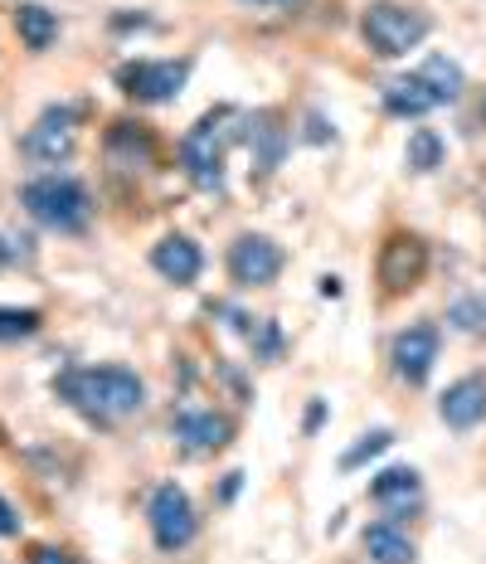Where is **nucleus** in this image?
I'll use <instances>...</instances> for the list:
<instances>
[{
    "label": "nucleus",
    "mask_w": 486,
    "mask_h": 564,
    "mask_svg": "<svg viewBox=\"0 0 486 564\" xmlns=\"http://www.w3.org/2000/svg\"><path fill=\"white\" fill-rule=\"evenodd\" d=\"M54 394L98 429H112L147 409V380L127 366H68L54 380Z\"/></svg>",
    "instance_id": "obj_1"
},
{
    "label": "nucleus",
    "mask_w": 486,
    "mask_h": 564,
    "mask_svg": "<svg viewBox=\"0 0 486 564\" xmlns=\"http://www.w3.org/2000/svg\"><path fill=\"white\" fill-rule=\"evenodd\" d=\"M244 137V112L239 108H209L195 127L181 137V171L195 191L224 195V166H229V151Z\"/></svg>",
    "instance_id": "obj_2"
},
{
    "label": "nucleus",
    "mask_w": 486,
    "mask_h": 564,
    "mask_svg": "<svg viewBox=\"0 0 486 564\" xmlns=\"http://www.w3.org/2000/svg\"><path fill=\"white\" fill-rule=\"evenodd\" d=\"M20 205H25V215L34 225L50 234H83L93 225L88 185L74 181V175H58V171H44L20 185Z\"/></svg>",
    "instance_id": "obj_3"
},
{
    "label": "nucleus",
    "mask_w": 486,
    "mask_h": 564,
    "mask_svg": "<svg viewBox=\"0 0 486 564\" xmlns=\"http://www.w3.org/2000/svg\"><path fill=\"white\" fill-rule=\"evenodd\" d=\"M429 30H433V20L413 6H399V0H375L360 15V40L379 58H404L409 50H419L429 40Z\"/></svg>",
    "instance_id": "obj_4"
},
{
    "label": "nucleus",
    "mask_w": 486,
    "mask_h": 564,
    "mask_svg": "<svg viewBox=\"0 0 486 564\" xmlns=\"http://www.w3.org/2000/svg\"><path fill=\"white\" fill-rule=\"evenodd\" d=\"M147 531L161 555H181L199 535V511L181 481H156L147 497Z\"/></svg>",
    "instance_id": "obj_5"
},
{
    "label": "nucleus",
    "mask_w": 486,
    "mask_h": 564,
    "mask_svg": "<svg viewBox=\"0 0 486 564\" xmlns=\"http://www.w3.org/2000/svg\"><path fill=\"white\" fill-rule=\"evenodd\" d=\"M190 58H132V64L117 68V88L122 98L141 102V108H156V102H175L190 84Z\"/></svg>",
    "instance_id": "obj_6"
},
{
    "label": "nucleus",
    "mask_w": 486,
    "mask_h": 564,
    "mask_svg": "<svg viewBox=\"0 0 486 564\" xmlns=\"http://www.w3.org/2000/svg\"><path fill=\"white\" fill-rule=\"evenodd\" d=\"M375 278H379V292H385V297H404V292H413L423 278H429V243L409 229H389L385 243H379V258H375Z\"/></svg>",
    "instance_id": "obj_7"
},
{
    "label": "nucleus",
    "mask_w": 486,
    "mask_h": 564,
    "mask_svg": "<svg viewBox=\"0 0 486 564\" xmlns=\"http://www.w3.org/2000/svg\"><path fill=\"white\" fill-rule=\"evenodd\" d=\"M78 127H83V112L68 108V102L44 108L30 122V132L20 137V156L34 161V166H64V161L78 151Z\"/></svg>",
    "instance_id": "obj_8"
},
{
    "label": "nucleus",
    "mask_w": 486,
    "mask_h": 564,
    "mask_svg": "<svg viewBox=\"0 0 486 564\" xmlns=\"http://www.w3.org/2000/svg\"><path fill=\"white\" fill-rule=\"evenodd\" d=\"M282 268H288V253H282L278 239H268V234H239V239L229 243V253H224V273L239 292H253V288H272V282L282 278Z\"/></svg>",
    "instance_id": "obj_9"
},
{
    "label": "nucleus",
    "mask_w": 486,
    "mask_h": 564,
    "mask_svg": "<svg viewBox=\"0 0 486 564\" xmlns=\"http://www.w3.org/2000/svg\"><path fill=\"white\" fill-rule=\"evenodd\" d=\"M438 356H443V332H438L433 322H413V326H404V332L389 340V370H395L409 390L429 384Z\"/></svg>",
    "instance_id": "obj_10"
},
{
    "label": "nucleus",
    "mask_w": 486,
    "mask_h": 564,
    "mask_svg": "<svg viewBox=\"0 0 486 564\" xmlns=\"http://www.w3.org/2000/svg\"><path fill=\"white\" fill-rule=\"evenodd\" d=\"M239 147H248V156H253L258 181H268V175L282 166L288 147H292V127H288V117H282L278 108L244 112V137H239Z\"/></svg>",
    "instance_id": "obj_11"
},
{
    "label": "nucleus",
    "mask_w": 486,
    "mask_h": 564,
    "mask_svg": "<svg viewBox=\"0 0 486 564\" xmlns=\"http://www.w3.org/2000/svg\"><path fill=\"white\" fill-rule=\"evenodd\" d=\"M102 151H108V166L117 175H147L161 161V141L147 122H132V117H117L102 137Z\"/></svg>",
    "instance_id": "obj_12"
},
{
    "label": "nucleus",
    "mask_w": 486,
    "mask_h": 564,
    "mask_svg": "<svg viewBox=\"0 0 486 564\" xmlns=\"http://www.w3.org/2000/svg\"><path fill=\"white\" fill-rule=\"evenodd\" d=\"M370 501L385 511V521L404 525L423 511V477L413 473L409 463H395V467H379L370 477Z\"/></svg>",
    "instance_id": "obj_13"
},
{
    "label": "nucleus",
    "mask_w": 486,
    "mask_h": 564,
    "mask_svg": "<svg viewBox=\"0 0 486 564\" xmlns=\"http://www.w3.org/2000/svg\"><path fill=\"white\" fill-rule=\"evenodd\" d=\"M234 433H239V423L229 414H219V409H181V414L171 419V438L181 443L190 457L224 453L234 443Z\"/></svg>",
    "instance_id": "obj_14"
},
{
    "label": "nucleus",
    "mask_w": 486,
    "mask_h": 564,
    "mask_svg": "<svg viewBox=\"0 0 486 564\" xmlns=\"http://www.w3.org/2000/svg\"><path fill=\"white\" fill-rule=\"evenodd\" d=\"M151 268L165 282H175V288H190V282H199V273H205V249L190 234H165V239L151 243Z\"/></svg>",
    "instance_id": "obj_15"
},
{
    "label": "nucleus",
    "mask_w": 486,
    "mask_h": 564,
    "mask_svg": "<svg viewBox=\"0 0 486 564\" xmlns=\"http://www.w3.org/2000/svg\"><path fill=\"white\" fill-rule=\"evenodd\" d=\"M438 419L453 433H467L477 423H486V375H462V380L447 384L443 399H438Z\"/></svg>",
    "instance_id": "obj_16"
},
{
    "label": "nucleus",
    "mask_w": 486,
    "mask_h": 564,
    "mask_svg": "<svg viewBox=\"0 0 486 564\" xmlns=\"http://www.w3.org/2000/svg\"><path fill=\"white\" fill-rule=\"evenodd\" d=\"M379 102H385V112L399 117V122H419V117H429L433 108H443V102H438V93L423 84V74L389 78V84L379 88Z\"/></svg>",
    "instance_id": "obj_17"
},
{
    "label": "nucleus",
    "mask_w": 486,
    "mask_h": 564,
    "mask_svg": "<svg viewBox=\"0 0 486 564\" xmlns=\"http://www.w3.org/2000/svg\"><path fill=\"white\" fill-rule=\"evenodd\" d=\"M360 550L370 555V564H413V560H419V545H413V535L404 531V525L385 521V516L360 531Z\"/></svg>",
    "instance_id": "obj_18"
},
{
    "label": "nucleus",
    "mask_w": 486,
    "mask_h": 564,
    "mask_svg": "<svg viewBox=\"0 0 486 564\" xmlns=\"http://www.w3.org/2000/svg\"><path fill=\"white\" fill-rule=\"evenodd\" d=\"M15 34L30 54H44L58 40V15L44 6H34V0H25V6H15Z\"/></svg>",
    "instance_id": "obj_19"
},
{
    "label": "nucleus",
    "mask_w": 486,
    "mask_h": 564,
    "mask_svg": "<svg viewBox=\"0 0 486 564\" xmlns=\"http://www.w3.org/2000/svg\"><path fill=\"white\" fill-rule=\"evenodd\" d=\"M443 156H447L443 137H438L433 127H413V132H409V147H404L409 171H413V175H433L438 166H443Z\"/></svg>",
    "instance_id": "obj_20"
},
{
    "label": "nucleus",
    "mask_w": 486,
    "mask_h": 564,
    "mask_svg": "<svg viewBox=\"0 0 486 564\" xmlns=\"http://www.w3.org/2000/svg\"><path fill=\"white\" fill-rule=\"evenodd\" d=\"M244 340H248V356L263 360V366L282 360V350H288V336H282V326L272 322V316H253V322H248V332H244Z\"/></svg>",
    "instance_id": "obj_21"
},
{
    "label": "nucleus",
    "mask_w": 486,
    "mask_h": 564,
    "mask_svg": "<svg viewBox=\"0 0 486 564\" xmlns=\"http://www.w3.org/2000/svg\"><path fill=\"white\" fill-rule=\"evenodd\" d=\"M423 74V84H429L438 93V102H457V93H462V68L453 64V58H443V54H433L429 64L419 68Z\"/></svg>",
    "instance_id": "obj_22"
},
{
    "label": "nucleus",
    "mask_w": 486,
    "mask_h": 564,
    "mask_svg": "<svg viewBox=\"0 0 486 564\" xmlns=\"http://www.w3.org/2000/svg\"><path fill=\"white\" fill-rule=\"evenodd\" d=\"M44 332V312L40 307H0V340L15 346V340H30Z\"/></svg>",
    "instance_id": "obj_23"
},
{
    "label": "nucleus",
    "mask_w": 486,
    "mask_h": 564,
    "mask_svg": "<svg viewBox=\"0 0 486 564\" xmlns=\"http://www.w3.org/2000/svg\"><path fill=\"white\" fill-rule=\"evenodd\" d=\"M389 443H395V433H389V429H375V433H365V438L355 443V448H346V453H341V467H346V473H355V467H365V463H370V457L389 453Z\"/></svg>",
    "instance_id": "obj_24"
},
{
    "label": "nucleus",
    "mask_w": 486,
    "mask_h": 564,
    "mask_svg": "<svg viewBox=\"0 0 486 564\" xmlns=\"http://www.w3.org/2000/svg\"><path fill=\"white\" fill-rule=\"evenodd\" d=\"M34 263V239L30 234L0 229V268H30Z\"/></svg>",
    "instance_id": "obj_25"
},
{
    "label": "nucleus",
    "mask_w": 486,
    "mask_h": 564,
    "mask_svg": "<svg viewBox=\"0 0 486 564\" xmlns=\"http://www.w3.org/2000/svg\"><path fill=\"white\" fill-rule=\"evenodd\" d=\"M25 564H83L68 545H50V540H30L25 545Z\"/></svg>",
    "instance_id": "obj_26"
},
{
    "label": "nucleus",
    "mask_w": 486,
    "mask_h": 564,
    "mask_svg": "<svg viewBox=\"0 0 486 564\" xmlns=\"http://www.w3.org/2000/svg\"><path fill=\"white\" fill-rule=\"evenodd\" d=\"M447 322L462 326V332H482V326H486V307H482V302H457V307L447 312Z\"/></svg>",
    "instance_id": "obj_27"
},
{
    "label": "nucleus",
    "mask_w": 486,
    "mask_h": 564,
    "mask_svg": "<svg viewBox=\"0 0 486 564\" xmlns=\"http://www.w3.org/2000/svg\"><path fill=\"white\" fill-rule=\"evenodd\" d=\"M20 531H25V521H20V511L10 507L6 497H0V540H20Z\"/></svg>",
    "instance_id": "obj_28"
},
{
    "label": "nucleus",
    "mask_w": 486,
    "mask_h": 564,
    "mask_svg": "<svg viewBox=\"0 0 486 564\" xmlns=\"http://www.w3.org/2000/svg\"><path fill=\"white\" fill-rule=\"evenodd\" d=\"M312 147H322V141H331L336 137V127H326V117L322 112H306V132H302Z\"/></svg>",
    "instance_id": "obj_29"
},
{
    "label": "nucleus",
    "mask_w": 486,
    "mask_h": 564,
    "mask_svg": "<svg viewBox=\"0 0 486 564\" xmlns=\"http://www.w3.org/2000/svg\"><path fill=\"white\" fill-rule=\"evenodd\" d=\"M322 419H326V404H322V399H316V404L306 409V433H316V429H322Z\"/></svg>",
    "instance_id": "obj_30"
},
{
    "label": "nucleus",
    "mask_w": 486,
    "mask_h": 564,
    "mask_svg": "<svg viewBox=\"0 0 486 564\" xmlns=\"http://www.w3.org/2000/svg\"><path fill=\"white\" fill-rule=\"evenodd\" d=\"M322 292L326 297H341V278H322Z\"/></svg>",
    "instance_id": "obj_31"
},
{
    "label": "nucleus",
    "mask_w": 486,
    "mask_h": 564,
    "mask_svg": "<svg viewBox=\"0 0 486 564\" xmlns=\"http://www.w3.org/2000/svg\"><path fill=\"white\" fill-rule=\"evenodd\" d=\"M272 6H288V10H298V6H306V0H272Z\"/></svg>",
    "instance_id": "obj_32"
},
{
    "label": "nucleus",
    "mask_w": 486,
    "mask_h": 564,
    "mask_svg": "<svg viewBox=\"0 0 486 564\" xmlns=\"http://www.w3.org/2000/svg\"><path fill=\"white\" fill-rule=\"evenodd\" d=\"M244 6H272V0H244Z\"/></svg>",
    "instance_id": "obj_33"
},
{
    "label": "nucleus",
    "mask_w": 486,
    "mask_h": 564,
    "mask_svg": "<svg viewBox=\"0 0 486 564\" xmlns=\"http://www.w3.org/2000/svg\"><path fill=\"white\" fill-rule=\"evenodd\" d=\"M482 122H486V98H482Z\"/></svg>",
    "instance_id": "obj_34"
}]
</instances>
